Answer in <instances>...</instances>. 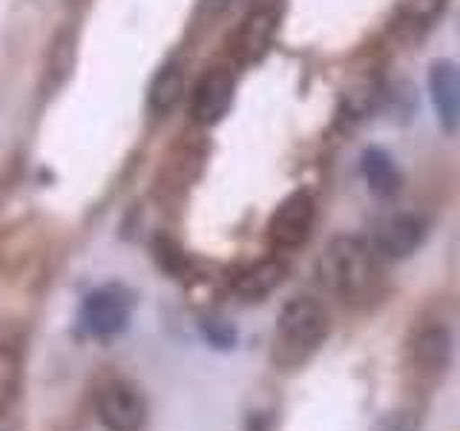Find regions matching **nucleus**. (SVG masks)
<instances>
[{"label":"nucleus","mask_w":460,"mask_h":431,"mask_svg":"<svg viewBox=\"0 0 460 431\" xmlns=\"http://www.w3.org/2000/svg\"><path fill=\"white\" fill-rule=\"evenodd\" d=\"M0 431H4V428H0Z\"/></svg>","instance_id":"obj_19"},{"label":"nucleus","mask_w":460,"mask_h":431,"mask_svg":"<svg viewBox=\"0 0 460 431\" xmlns=\"http://www.w3.org/2000/svg\"><path fill=\"white\" fill-rule=\"evenodd\" d=\"M23 388V356L14 345L0 339V414H6Z\"/></svg>","instance_id":"obj_13"},{"label":"nucleus","mask_w":460,"mask_h":431,"mask_svg":"<svg viewBox=\"0 0 460 431\" xmlns=\"http://www.w3.org/2000/svg\"><path fill=\"white\" fill-rule=\"evenodd\" d=\"M331 334V320L323 302L311 296H294L285 302V308L273 330L270 363L282 371H294L305 365L308 359L323 348Z\"/></svg>","instance_id":"obj_2"},{"label":"nucleus","mask_w":460,"mask_h":431,"mask_svg":"<svg viewBox=\"0 0 460 431\" xmlns=\"http://www.w3.org/2000/svg\"><path fill=\"white\" fill-rule=\"evenodd\" d=\"M277 12L273 9H253L244 14V21L236 29L234 38V55L239 57L242 64L259 61L273 43V35H277Z\"/></svg>","instance_id":"obj_10"},{"label":"nucleus","mask_w":460,"mask_h":431,"mask_svg":"<svg viewBox=\"0 0 460 431\" xmlns=\"http://www.w3.org/2000/svg\"><path fill=\"white\" fill-rule=\"evenodd\" d=\"M429 227L420 216L394 213L385 216L371 230V248L383 259H406L423 248Z\"/></svg>","instance_id":"obj_7"},{"label":"nucleus","mask_w":460,"mask_h":431,"mask_svg":"<svg viewBox=\"0 0 460 431\" xmlns=\"http://www.w3.org/2000/svg\"><path fill=\"white\" fill-rule=\"evenodd\" d=\"M136 296L127 285L110 282L98 285L81 299L78 308V330L90 339H112L127 330L133 320Z\"/></svg>","instance_id":"obj_4"},{"label":"nucleus","mask_w":460,"mask_h":431,"mask_svg":"<svg viewBox=\"0 0 460 431\" xmlns=\"http://www.w3.org/2000/svg\"><path fill=\"white\" fill-rule=\"evenodd\" d=\"M446 6H449V0H402L400 12H402V18L411 23H429L440 18Z\"/></svg>","instance_id":"obj_16"},{"label":"nucleus","mask_w":460,"mask_h":431,"mask_svg":"<svg viewBox=\"0 0 460 431\" xmlns=\"http://www.w3.org/2000/svg\"><path fill=\"white\" fill-rule=\"evenodd\" d=\"M222 6H225V0H205V9H208L210 14H216Z\"/></svg>","instance_id":"obj_18"},{"label":"nucleus","mask_w":460,"mask_h":431,"mask_svg":"<svg viewBox=\"0 0 460 431\" xmlns=\"http://www.w3.org/2000/svg\"><path fill=\"white\" fill-rule=\"evenodd\" d=\"M314 224H316V201L311 193L296 190L288 198H282L279 207L270 213L268 239H270L273 248L294 251V248H302V244L311 239Z\"/></svg>","instance_id":"obj_6"},{"label":"nucleus","mask_w":460,"mask_h":431,"mask_svg":"<svg viewBox=\"0 0 460 431\" xmlns=\"http://www.w3.org/2000/svg\"><path fill=\"white\" fill-rule=\"evenodd\" d=\"M199 328H201V337H205V342L213 345L216 351H230V348H236L239 330L234 328V322L222 320V316H205Z\"/></svg>","instance_id":"obj_15"},{"label":"nucleus","mask_w":460,"mask_h":431,"mask_svg":"<svg viewBox=\"0 0 460 431\" xmlns=\"http://www.w3.org/2000/svg\"><path fill=\"white\" fill-rule=\"evenodd\" d=\"M184 95V66L181 64H167L162 72L155 75L153 86H150V110L158 112V115H164L170 112L172 107L179 104Z\"/></svg>","instance_id":"obj_14"},{"label":"nucleus","mask_w":460,"mask_h":431,"mask_svg":"<svg viewBox=\"0 0 460 431\" xmlns=\"http://www.w3.org/2000/svg\"><path fill=\"white\" fill-rule=\"evenodd\" d=\"M234 90H236V81L230 72H225V69L208 72L193 90V107H190L193 121L201 127L219 124L227 115L230 104H234Z\"/></svg>","instance_id":"obj_8"},{"label":"nucleus","mask_w":460,"mask_h":431,"mask_svg":"<svg viewBox=\"0 0 460 431\" xmlns=\"http://www.w3.org/2000/svg\"><path fill=\"white\" fill-rule=\"evenodd\" d=\"M95 417L107 431H141L150 406L141 388L127 377H112L95 391Z\"/></svg>","instance_id":"obj_5"},{"label":"nucleus","mask_w":460,"mask_h":431,"mask_svg":"<svg viewBox=\"0 0 460 431\" xmlns=\"http://www.w3.org/2000/svg\"><path fill=\"white\" fill-rule=\"evenodd\" d=\"M455 354V337L443 322H429L411 330L402 351V377L411 394H429L446 377Z\"/></svg>","instance_id":"obj_3"},{"label":"nucleus","mask_w":460,"mask_h":431,"mask_svg":"<svg viewBox=\"0 0 460 431\" xmlns=\"http://www.w3.org/2000/svg\"><path fill=\"white\" fill-rule=\"evenodd\" d=\"M359 176H363L366 187L380 198H388L400 190V170L394 158L383 147H368L359 155Z\"/></svg>","instance_id":"obj_12"},{"label":"nucleus","mask_w":460,"mask_h":431,"mask_svg":"<svg viewBox=\"0 0 460 431\" xmlns=\"http://www.w3.org/2000/svg\"><path fill=\"white\" fill-rule=\"evenodd\" d=\"M285 277H288L285 262H279V259H262V262L244 268L234 279V285H230V291L242 302H262L285 282Z\"/></svg>","instance_id":"obj_11"},{"label":"nucleus","mask_w":460,"mask_h":431,"mask_svg":"<svg viewBox=\"0 0 460 431\" xmlns=\"http://www.w3.org/2000/svg\"><path fill=\"white\" fill-rule=\"evenodd\" d=\"M429 95L438 121L446 133H455L460 121V75L455 61H435L429 69Z\"/></svg>","instance_id":"obj_9"},{"label":"nucleus","mask_w":460,"mask_h":431,"mask_svg":"<svg viewBox=\"0 0 460 431\" xmlns=\"http://www.w3.org/2000/svg\"><path fill=\"white\" fill-rule=\"evenodd\" d=\"M368 242L337 236L316 259V282L345 302H366L380 287V262Z\"/></svg>","instance_id":"obj_1"},{"label":"nucleus","mask_w":460,"mask_h":431,"mask_svg":"<svg viewBox=\"0 0 460 431\" xmlns=\"http://www.w3.org/2000/svg\"><path fill=\"white\" fill-rule=\"evenodd\" d=\"M417 426H420V411H417L414 406H406L394 414H388L380 426V431H417Z\"/></svg>","instance_id":"obj_17"}]
</instances>
